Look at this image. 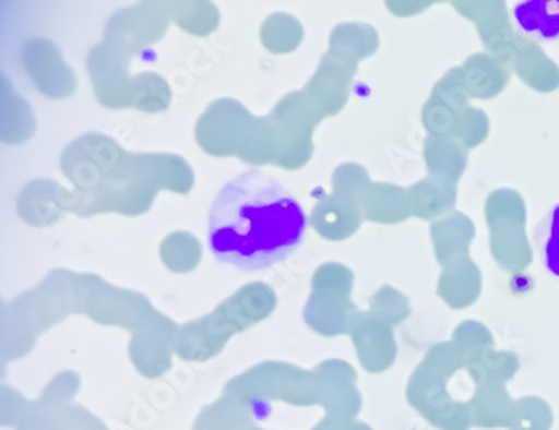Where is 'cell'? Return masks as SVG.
I'll return each mask as SVG.
<instances>
[{
    "mask_svg": "<svg viewBox=\"0 0 559 430\" xmlns=\"http://www.w3.org/2000/svg\"><path fill=\"white\" fill-rule=\"evenodd\" d=\"M532 241L547 273L559 277V202L547 208L543 219L535 224Z\"/></svg>",
    "mask_w": 559,
    "mask_h": 430,
    "instance_id": "obj_3",
    "label": "cell"
},
{
    "mask_svg": "<svg viewBox=\"0 0 559 430\" xmlns=\"http://www.w3.org/2000/svg\"><path fill=\"white\" fill-rule=\"evenodd\" d=\"M308 217L288 188L259 167L231 179L209 212L212 255L257 273L288 259L304 243Z\"/></svg>",
    "mask_w": 559,
    "mask_h": 430,
    "instance_id": "obj_1",
    "label": "cell"
},
{
    "mask_svg": "<svg viewBox=\"0 0 559 430\" xmlns=\"http://www.w3.org/2000/svg\"><path fill=\"white\" fill-rule=\"evenodd\" d=\"M510 20L523 40L559 45V0H519L511 8Z\"/></svg>",
    "mask_w": 559,
    "mask_h": 430,
    "instance_id": "obj_2",
    "label": "cell"
}]
</instances>
